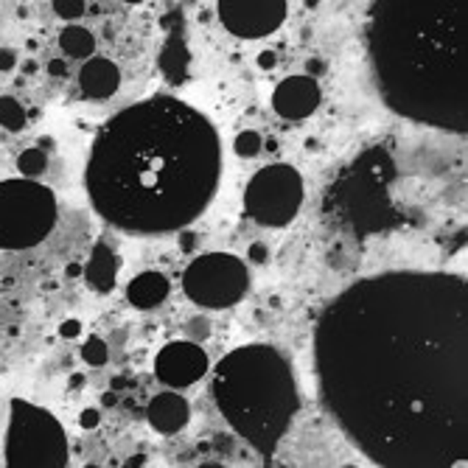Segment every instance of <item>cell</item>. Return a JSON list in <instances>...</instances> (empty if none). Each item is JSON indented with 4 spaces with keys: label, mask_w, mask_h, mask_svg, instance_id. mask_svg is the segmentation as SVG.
Wrapping results in <instances>:
<instances>
[{
    "label": "cell",
    "mask_w": 468,
    "mask_h": 468,
    "mask_svg": "<svg viewBox=\"0 0 468 468\" xmlns=\"http://www.w3.org/2000/svg\"><path fill=\"white\" fill-rule=\"evenodd\" d=\"M219 174L216 126L180 99L154 96L121 110L99 132L88 188L110 225L132 236H163L202 214Z\"/></svg>",
    "instance_id": "6da1fadb"
},
{
    "label": "cell",
    "mask_w": 468,
    "mask_h": 468,
    "mask_svg": "<svg viewBox=\"0 0 468 468\" xmlns=\"http://www.w3.org/2000/svg\"><path fill=\"white\" fill-rule=\"evenodd\" d=\"M214 398L230 427L258 451L278 446L301 404L289 362L269 345L227 354L216 367Z\"/></svg>",
    "instance_id": "7a4b0ae2"
},
{
    "label": "cell",
    "mask_w": 468,
    "mask_h": 468,
    "mask_svg": "<svg viewBox=\"0 0 468 468\" xmlns=\"http://www.w3.org/2000/svg\"><path fill=\"white\" fill-rule=\"evenodd\" d=\"M303 177L289 163H272L255 172L244 191V210L261 227H286L303 205Z\"/></svg>",
    "instance_id": "3957f363"
},
{
    "label": "cell",
    "mask_w": 468,
    "mask_h": 468,
    "mask_svg": "<svg viewBox=\"0 0 468 468\" xmlns=\"http://www.w3.org/2000/svg\"><path fill=\"white\" fill-rule=\"evenodd\" d=\"M250 289L247 264L230 252H205L183 272V292L202 309H230Z\"/></svg>",
    "instance_id": "277c9868"
},
{
    "label": "cell",
    "mask_w": 468,
    "mask_h": 468,
    "mask_svg": "<svg viewBox=\"0 0 468 468\" xmlns=\"http://www.w3.org/2000/svg\"><path fill=\"white\" fill-rule=\"evenodd\" d=\"M54 222V196L45 188H0V247H28L48 233Z\"/></svg>",
    "instance_id": "5b68a950"
},
{
    "label": "cell",
    "mask_w": 468,
    "mask_h": 468,
    "mask_svg": "<svg viewBox=\"0 0 468 468\" xmlns=\"http://www.w3.org/2000/svg\"><path fill=\"white\" fill-rule=\"evenodd\" d=\"M286 0H219L216 3L222 26L241 39L269 37L286 20Z\"/></svg>",
    "instance_id": "8992f818"
},
{
    "label": "cell",
    "mask_w": 468,
    "mask_h": 468,
    "mask_svg": "<svg viewBox=\"0 0 468 468\" xmlns=\"http://www.w3.org/2000/svg\"><path fill=\"white\" fill-rule=\"evenodd\" d=\"M210 359L207 354L191 343V339H177V343H168L165 348H160V354L154 356V376L157 381H163L165 387H172L174 393L183 387H191L207 373Z\"/></svg>",
    "instance_id": "52a82bcc"
},
{
    "label": "cell",
    "mask_w": 468,
    "mask_h": 468,
    "mask_svg": "<svg viewBox=\"0 0 468 468\" xmlns=\"http://www.w3.org/2000/svg\"><path fill=\"white\" fill-rule=\"evenodd\" d=\"M320 84L314 81V76L297 73V76H286L275 93H272V110L283 118V121H306L317 107H320Z\"/></svg>",
    "instance_id": "ba28073f"
},
{
    "label": "cell",
    "mask_w": 468,
    "mask_h": 468,
    "mask_svg": "<svg viewBox=\"0 0 468 468\" xmlns=\"http://www.w3.org/2000/svg\"><path fill=\"white\" fill-rule=\"evenodd\" d=\"M146 420L157 435H165V438L180 435L191 420V404L174 390L157 393L146 407Z\"/></svg>",
    "instance_id": "9c48e42d"
},
{
    "label": "cell",
    "mask_w": 468,
    "mask_h": 468,
    "mask_svg": "<svg viewBox=\"0 0 468 468\" xmlns=\"http://www.w3.org/2000/svg\"><path fill=\"white\" fill-rule=\"evenodd\" d=\"M79 84H81V90L88 99H110V96H115L118 84H121V70H118L115 62L96 57L81 68Z\"/></svg>",
    "instance_id": "30bf717a"
},
{
    "label": "cell",
    "mask_w": 468,
    "mask_h": 468,
    "mask_svg": "<svg viewBox=\"0 0 468 468\" xmlns=\"http://www.w3.org/2000/svg\"><path fill=\"white\" fill-rule=\"evenodd\" d=\"M126 297L135 309H157L165 297H168V281L163 272H141L132 278L130 289H126Z\"/></svg>",
    "instance_id": "8fae6325"
},
{
    "label": "cell",
    "mask_w": 468,
    "mask_h": 468,
    "mask_svg": "<svg viewBox=\"0 0 468 468\" xmlns=\"http://www.w3.org/2000/svg\"><path fill=\"white\" fill-rule=\"evenodd\" d=\"M115 275H118V261L107 247H99L93 252V261L88 267V281L99 289V292H110L115 286Z\"/></svg>",
    "instance_id": "7c38bea8"
},
{
    "label": "cell",
    "mask_w": 468,
    "mask_h": 468,
    "mask_svg": "<svg viewBox=\"0 0 468 468\" xmlns=\"http://www.w3.org/2000/svg\"><path fill=\"white\" fill-rule=\"evenodd\" d=\"M59 42H62V51H65L68 57H76V59L90 57V54L96 51V39H93V34H90L88 28H79V26L65 28Z\"/></svg>",
    "instance_id": "4fadbf2b"
},
{
    "label": "cell",
    "mask_w": 468,
    "mask_h": 468,
    "mask_svg": "<svg viewBox=\"0 0 468 468\" xmlns=\"http://www.w3.org/2000/svg\"><path fill=\"white\" fill-rule=\"evenodd\" d=\"M107 356H110L107 343H104V339H99V336H90L88 343L81 345V359L88 362L90 367H101V365H107Z\"/></svg>",
    "instance_id": "5bb4252c"
},
{
    "label": "cell",
    "mask_w": 468,
    "mask_h": 468,
    "mask_svg": "<svg viewBox=\"0 0 468 468\" xmlns=\"http://www.w3.org/2000/svg\"><path fill=\"white\" fill-rule=\"evenodd\" d=\"M236 154H241V157H255L261 152V135L258 132H252V130H244V132H238V138H236Z\"/></svg>",
    "instance_id": "9a60e30c"
},
{
    "label": "cell",
    "mask_w": 468,
    "mask_h": 468,
    "mask_svg": "<svg viewBox=\"0 0 468 468\" xmlns=\"http://www.w3.org/2000/svg\"><path fill=\"white\" fill-rule=\"evenodd\" d=\"M99 420H101L99 409H84V412H81V418H79L81 429H96V427H99Z\"/></svg>",
    "instance_id": "2e32d148"
},
{
    "label": "cell",
    "mask_w": 468,
    "mask_h": 468,
    "mask_svg": "<svg viewBox=\"0 0 468 468\" xmlns=\"http://www.w3.org/2000/svg\"><path fill=\"white\" fill-rule=\"evenodd\" d=\"M267 255H269V250H267V244H264V241L250 244V258H252L255 264H264V261H267Z\"/></svg>",
    "instance_id": "e0dca14e"
},
{
    "label": "cell",
    "mask_w": 468,
    "mask_h": 468,
    "mask_svg": "<svg viewBox=\"0 0 468 468\" xmlns=\"http://www.w3.org/2000/svg\"><path fill=\"white\" fill-rule=\"evenodd\" d=\"M57 12H59L62 17H79V14L84 12V6H81V3H57Z\"/></svg>",
    "instance_id": "ac0fdd59"
},
{
    "label": "cell",
    "mask_w": 468,
    "mask_h": 468,
    "mask_svg": "<svg viewBox=\"0 0 468 468\" xmlns=\"http://www.w3.org/2000/svg\"><path fill=\"white\" fill-rule=\"evenodd\" d=\"M23 163H26V168H42V154H37V152H28V154H23Z\"/></svg>",
    "instance_id": "d6986e66"
},
{
    "label": "cell",
    "mask_w": 468,
    "mask_h": 468,
    "mask_svg": "<svg viewBox=\"0 0 468 468\" xmlns=\"http://www.w3.org/2000/svg\"><path fill=\"white\" fill-rule=\"evenodd\" d=\"M258 65H261V68H272V65H275V57H272L269 51H264V54L258 57Z\"/></svg>",
    "instance_id": "ffe728a7"
},
{
    "label": "cell",
    "mask_w": 468,
    "mask_h": 468,
    "mask_svg": "<svg viewBox=\"0 0 468 468\" xmlns=\"http://www.w3.org/2000/svg\"><path fill=\"white\" fill-rule=\"evenodd\" d=\"M51 70H54L57 76H62V73H65V65H62V62H54V65H51Z\"/></svg>",
    "instance_id": "44dd1931"
},
{
    "label": "cell",
    "mask_w": 468,
    "mask_h": 468,
    "mask_svg": "<svg viewBox=\"0 0 468 468\" xmlns=\"http://www.w3.org/2000/svg\"><path fill=\"white\" fill-rule=\"evenodd\" d=\"M196 468H225L222 462H202V465H196Z\"/></svg>",
    "instance_id": "7402d4cb"
},
{
    "label": "cell",
    "mask_w": 468,
    "mask_h": 468,
    "mask_svg": "<svg viewBox=\"0 0 468 468\" xmlns=\"http://www.w3.org/2000/svg\"><path fill=\"white\" fill-rule=\"evenodd\" d=\"M84 468H99V465H96V462H90V465H84Z\"/></svg>",
    "instance_id": "603a6c76"
},
{
    "label": "cell",
    "mask_w": 468,
    "mask_h": 468,
    "mask_svg": "<svg viewBox=\"0 0 468 468\" xmlns=\"http://www.w3.org/2000/svg\"><path fill=\"white\" fill-rule=\"evenodd\" d=\"M345 468H354V465H345Z\"/></svg>",
    "instance_id": "cb8c5ba5"
}]
</instances>
